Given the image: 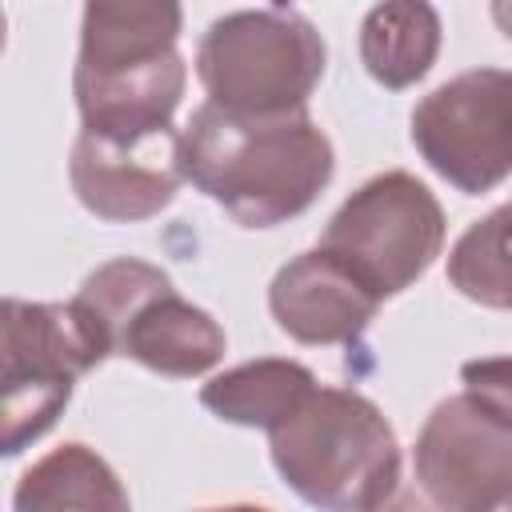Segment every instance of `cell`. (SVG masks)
<instances>
[{
    "mask_svg": "<svg viewBox=\"0 0 512 512\" xmlns=\"http://www.w3.org/2000/svg\"><path fill=\"white\" fill-rule=\"evenodd\" d=\"M328 64L316 24L296 8H240L216 16L196 44L208 104L236 116L308 112Z\"/></svg>",
    "mask_w": 512,
    "mask_h": 512,
    "instance_id": "cell-6",
    "label": "cell"
},
{
    "mask_svg": "<svg viewBox=\"0 0 512 512\" xmlns=\"http://www.w3.org/2000/svg\"><path fill=\"white\" fill-rule=\"evenodd\" d=\"M184 12L172 0H92L80 16L72 96L80 132L152 140L172 132L188 64L176 48Z\"/></svg>",
    "mask_w": 512,
    "mask_h": 512,
    "instance_id": "cell-2",
    "label": "cell"
},
{
    "mask_svg": "<svg viewBox=\"0 0 512 512\" xmlns=\"http://www.w3.org/2000/svg\"><path fill=\"white\" fill-rule=\"evenodd\" d=\"M4 36H8V20H4V12H0V52H4Z\"/></svg>",
    "mask_w": 512,
    "mask_h": 512,
    "instance_id": "cell-18",
    "label": "cell"
},
{
    "mask_svg": "<svg viewBox=\"0 0 512 512\" xmlns=\"http://www.w3.org/2000/svg\"><path fill=\"white\" fill-rule=\"evenodd\" d=\"M380 512H412V508H408V504H404V500H396V496H392V500H388V504H384V508H380Z\"/></svg>",
    "mask_w": 512,
    "mask_h": 512,
    "instance_id": "cell-17",
    "label": "cell"
},
{
    "mask_svg": "<svg viewBox=\"0 0 512 512\" xmlns=\"http://www.w3.org/2000/svg\"><path fill=\"white\" fill-rule=\"evenodd\" d=\"M180 168L236 224L276 228L332 184L336 152L308 112L236 116L204 100L180 132Z\"/></svg>",
    "mask_w": 512,
    "mask_h": 512,
    "instance_id": "cell-1",
    "label": "cell"
},
{
    "mask_svg": "<svg viewBox=\"0 0 512 512\" xmlns=\"http://www.w3.org/2000/svg\"><path fill=\"white\" fill-rule=\"evenodd\" d=\"M68 180L76 200L112 224H136L168 208L184 184L180 132L152 140H104L80 132L68 156Z\"/></svg>",
    "mask_w": 512,
    "mask_h": 512,
    "instance_id": "cell-10",
    "label": "cell"
},
{
    "mask_svg": "<svg viewBox=\"0 0 512 512\" xmlns=\"http://www.w3.org/2000/svg\"><path fill=\"white\" fill-rule=\"evenodd\" d=\"M312 388H316V372L308 364L284 356H260L212 376L200 388V404L224 424L272 432L284 416H292V408Z\"/></svg>",
    "mask_w": 512,
    "mask_h": 512,
    "instance_id": "cell-13",
    "label": "cell"
},
{
    "mask_svg": "<svg viewBox=\"0 0 512 512\" xmlns=\"http://www.w3.org/2000/svg\"><path fill=\"white\" fill-rule=\"evenodd\" d=\"M444 208L404 168L364 180L320 232V252L344 264L380 304L412 288L444 248Z\"/></svg>",
    "mask_w": 512,
    "mask_h": 512,
    "instance_id": "cell-8",
    "label": "cell"
},
{
    "mask_svg": "<svg viewBox=\"0 0 512 512\" xmlns=\"http://www.w3.org/2000/svg\"><path fill=\"white\" fill-rule=\"evenodd\" d=\"M272 468L320 512H380L400 492V440L356 388H312L268 432Z\"/></svg>",
    "mask_w": 512,
    "mask_h": 512,
    "instance_id": "cell-3",
    "label": "cell"
},
{
    "mask_svg": "<svg viewBox=\"0 0 512 512\" xmlns=\"http://www.w3.org/2000/svg\"><path fill=\"white\" fill-rule=\"evenodd\" d=\"M196 512H272L264 504H212V508H196Z\"/></svg>",
    "mask_w": 512,
    "mask_h": 512,
    "instance_id": "cell-16",
    "label": "cell"
},
{
    "mask_svg": "<svg viewBox=\"0 0 512 512\" xmlns=\"http://www.w3.org/2000/svg\"><path fill=\"white\" fill-rule=\"evenodd\" d=\"M440 56V16L424 0H388L368 8L360 24V60L368 76L392 92L428 76Z\"/></svg>",
    "mask_w": 512,
    "mask_h": 512,
    "instance_id": "cell-14",
    "label": "cell"
},
{
    "mask_svg": "<svg viewBox=\"0 0 512 512\" xmlns=\"http://www.w3.org/2000/svg\"><path fill=\"white\" fill-rule=\"evenodd\" d=\"M268 308L296 344H352L372 324L380 300L344 264L312 248L272 276Z\"/></svg>",
    "mask_w": 512,
    "mask_h": 512,
    "instance_id": "cell-11",
    "label": "cell"
},
{
    "mask_svg": "<svg viewBox=\"0 0 512 512\" xmlns=\"http://www.w3.org/2000/svg\"><path fill=\"white\" fill-rule=\"evenodd\" d=\"M104 352L72 304L0 296V456L32 448Z\"/></svg>",
    "mask_w": 512,
    "mask_h": 512,
    "instance_id": "cell-7",
    "label": "cell"
},
{
    "mask_svg": "<svg viewBox=\"0 0 512 512\" xmlns=\"http://www.w3.org/2000/svg\"><path fill=\"white\" fill-rule=\"evenodd\" d=\"M448 280L460 296L504 312L512 304V276H508V208H492L476 220L448 252Z\"/></svg>",
    "mask_w": 512,
    "mask_h": 512,
    "instance_id": "cell-15",
    "label": "cell"
},
{
    "mask_svg": "<svg viewBox=\"0 0 512 512\" xmlns=\"http://www.w3.org/2000/svg\"><path fill=\"white\" fill-rule=\"evenodd\" d=\"M468 388L440 400L412 448V488L396 492L412 512H504L512 492L508 364L464 368Z\"/></svg>",
    "mask_w": 512,
    "mask_h": 512,
    "instance_id": "cell-5",
    "label": "cell"
},
{
    "mask_svg": "<svg viewBox=\"0 0 512 512\" xmlns=\"http://www.w3.org/2000/svg\"><path fill=\"white\" fill-rule=\"evenodd\" d=\"M68 304L104 360L128 356L172 380L212 372L228 348L212 312L184 300L164 268L136 256H116L88 272Z\"/></svg>",
    "mask_w": 512,
    "mask_h": 512,
    "instance_id": "cell-4",
    "label": "cell"
},
{
    "mask_svg": "<svg viewBox=\"0 0 512 512\" xmlns=\"http://www.w3.org/2000/svg\"><path fill=\"white\" fill-rule=\"evenodd\" d=\"M412 144L456 192L480 196L512 172V76L468 68L412 108Z\"/></svg>",
    "mask_w": 512,
    "mask_h": 512,
    "instance_id": "cell-9",
    "label": "cell"
},
{
    "mask_svg": "<svg viewBox=\"0 0 512 512\" xmlns=\"http://www.w3.org/2000/svg\"><path fill=\"white\" fill-rule=\"evenodd\" d=\"M12 512H132V500L96 448L68 440L20 472Z\"/></svg>",
    "mask_w": 512,
    "mask_h": 512,
    "instance_id": "cell-12",
    "label": "cell"
}]
</instances>
